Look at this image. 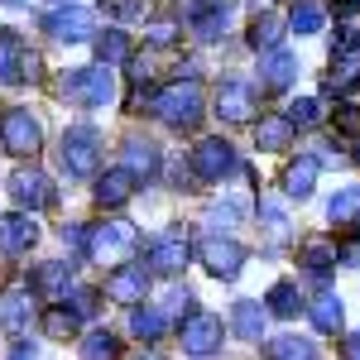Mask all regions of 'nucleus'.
I'll list each match as a JSON object with an SVG mask.
<instances>
[{"label": "nucleus", "mask_w": 360, "mask_h": 360, "mask_svg": "<svg viewBox=\"0 0 360 360\" xmlns=\"http://www.w3.org/2000/svg\"><path fill=\"white\" fill-rule=\"evenodd\" d=\"M298 77V58L288 53V49H269V53L259 58V82L264 86H288Z\"/></svg>", "instance_id": "23"}, {"label": "nucleus", "mask_w": 360, "mask_h": 360, "mask_svg": "<svg viewBox=\"0 0 360 360\" xmlns=\"http://www.w3.org/2000/svg\"><path fill=\"white\" fill-rule=\"evenodd\" d=\"M197 259H202L217 278H236V274H240V264H245V250L236 245L231 236H207V240L197 245Z\"/></svg>", "instance_id": "12"}, {"label": "nucleus", "mask_w": 360, "mask_h": 360, "mask_svg": "<svg viewBox=\"0 0 360 360\" xmlns=\"http://www.w3.org/2000/svg\"><path fill=\"white\" fill-rule=\"evenodd\" d=\"M139 360H164V356H154V351H149V356H139Z\"/></svg>", "instance_id": "52"}, {"label": "nucleus", "mask_w": 360, "mask_h": 360, "mask_svg": "<svg viewBox=\"0 0 360 360\" xmlns=\"http://www.w3.org/2000/svg\"><path fill=\"white\" fill-rule=\"evenodd\" d=\"M86 240H91V226H63V245L68 250H82L86 255Z\"/></svg>", "instance_id": "46"}, {"label": "nucleus", "mask_w": 360, "mask_h": 360, "mask_svg": "<svg viewBox=\"0 0 360 360\" xmlns=\"http://www.w3.org/2000/svg\"><path fill=\"white\" fill-rule=\"evenodd\" d=\"M29 317H34V288H10V293H0V327L5 332H25L29 327Z\"/></svg>", "instance_id": "20"}, {"label": "nucleus", "mask_w": 360, "mask_h": 360, "mask_svg": "<svg viewBox=\"0 0 360 360\" xmlns=\"http://www.w3.org/2000/svg\"><path fill=\"white\" fill-rule=\"evenodd\" d=\"M139 250V231L135 221H101V226H91V240H86V255L96 259V264H125L130 255Z\"/></svg>", "instance_id": "2"}, {"label": "nucleus", "mask_w": 360, "mask_h": 360, "mask_svg": "<svg viewBox=\"0 0 360 360\" xmlns=\"http://www.w3.org/2000/svg\"><path fill=\"white\" fill-rule=\"evenodd\" d=\"M259 226H264V236H269L274 245L288 240L293 221H288V212H283V202H278V197H259Z\"/></svg>", "instance_id": "27"}, {"label": "nucleus", "mask_w": 360, "mask_h": 360, "mask_svg": "<svg viewBox=\"0 0 360 360\" xmlns=\"http://www.w3.org/2000/svg\"><path fill=\"white\" fill-rule=\"evenodd\" d=\"M149 111L159 115L168 130H193L197 120H202V91H197V82L178 77V82H168V86H159V91H154Z\"/></svg>", "instance_id": "1"}, {"label": "nucleus", "mask_w": 360, "mask_h": 360, "mask_svg": "<svg viewBox=\"0 0 360 360\" xmlns=\"http://www.w3.org/2000/svg\"><path fill=\"white\" fill-rule=\"evenodd\" d=\"M360 217V188H336L327 202V221L332 226H356Z\"/></svg>", "instance_id": "30"}, {"label": "nucleus", "mask_w": 360, "mask_h": 360, "mask_svg": "<svg viewBox=\"0 0 360 360\" xmlns=\"http://www.w3.org/2000/svg\"><path fill=\"white\" fill-rule=\"evenodd\" d=\"M25 77H29V82L39 77V53H25Z\"/></svg>", "instance_id": "51"}, {"label": "nucleus", "mask_w": 360, "mask_h": 360, "mask_svg": "<svg viewBox=\"0 0 360 360\" xmlns=\"http://www.w3.org/2000/svg\"><path fill=\"white\" fill-rule=\"evenodd\" d=\"M10 197L25 207V212H44V207H53V183H49V173H39V168H20L15 178H10Z\"/></svg>", "instance_id": "13"}, {"label": "nucleus", "mask_w": 360, "mask_h": 360, "mask_svg": "<svg viewBox=\"0 0 360 360\" xmlns=\"http://www.w3.org/2000/svg\"><path fill=\"white\" fill-rule=\"evenodd\" d=\"M144 39H149L154 49H168V44L178 39V25H173V20H154V25L144 29Z\"/></svg>", "instance_id": "43"}, {"label": "nucleus", "mask_w": 360, "mask_h": 360, "mask_svg": "<svg viewBox=\"0 0 360 360\" xmlns=\"http://www.w3.org/2000/svg\"><path fill=\"white\" fill-rule=\"evenodd\" d=\"M77 327H82V317L63 303V298H58V303L44 312V332L53 336V341H72V336H77Z\"/></svg>", "instance_id": "29"}, {"label": "nucleus", "mask_w": 360, "mask_h": 360, "mask_svg": "<svg viewBox=\"0 0 360 360\" xmlns=\"http://www.w3.org/2000/svg\"><path fill=\"white\" fill-rule=\"evenodd\" d=\"M125 168L135 173L139 183H154V178H159V168H164V154H159V144H154V139L130 135V139H125Z\"/></svg>", "instance_id": "16"}, {"label": "nucleus", "mask_w": 360, "mask_h": 360, "mask_svg": "<svg viewBox=\"0 0 360 360\" xmlns=\"http://www.w3.org/2000/svg\"><path fill=\"white\" fill-rule=\"evenodd\" d=\"M293 120L288 115H264L259 125H255V149H264V154H283L288 144H293Z\"/></svg>", "instance_id": "21"}, {"label": "nucleus", "mask_w": 360, "mask_h": 360, "mask_svg": "<svg viewBox=\"0 0 360 360\" xmlns=\"http://www.w3.org/2000/svg\"><path fill=\"white\" fill-rule=\"evenodd\" d=\"M245 217V207H236V202H217V207H207V226H212V236H226V231H236Z\"/></svg>", "instance_id": "37"}, {"label": "nucleus", "mask_w": 360, "mask_h": 360, "mask_svg": "<svg viewBox=\"0 0 360 360\" xmlns=\"http://www.w3.org/2000/svg\"><path fill=\"white\" fill-rule=\"evenodd\" d=\"M10 360H34V341H20V346L10 351Z\"/></svg>", "instance_id": "50"}, {"label": "nucleus", "mask_w": 360, "mask_h": 360, "mask_svg": "<svg viewBox=\"0 0 360 360\" xmlns=\"http://www.w3.org/2000/svg\"><path fill=\"white\" fill-rule=\"evenodd\" d=\"M356 86H360V63H356V58H332L327 91H356Z\"/></svg>", "instance_id": "36"}, {"label": "nucleus", "mask_w": 360, "mask_h": 360, "mask_svg": "<svg viewBox=\"0 0 360 360\" xmlns=\"http://www.w3.org/2000/svg\"><path fill=\"white\" fill-rule=\"evenodd\" d=\"M135 173L130 168H106V173H96V188H91V197L101 202V207H125L130 202V193H135Z\"/></svg>", "instance_id": "17"}, {"label": "nucleus", "mask_w": 360, "mask_h": 360, "mask_svg": "<svg viewBox=\"0 0 360 360\" xmlns=\"http://www.w3.org/2000/svg\"><path fill=\"white\" fill-rule=\"evenodd\" d=\"M317 159H312V154H303V159H293V164L283 168V193L288 197H298V202H303V197H312V183H317Z\"/></svg>", "instance_id": "24"}, {"label": "nucleus", "mask_w": 360, "mask_h": 360, "mask_svg": "<svg viewBox=\"0 0 360 360\" xmlns=\"http://www.w3.org/2000/svg\"><path fill=\"white\" fill-rule=\"evenodd\" d=\"M115 356H120V341L111 332H91L82 341V360H115Z\"/></svg>", "instance_id": "39"}, {"label": "nucleus", "mask_w": 360, "mask_h": 360, "mask_svg": "<svg viewBox=\"0 0 360 360\" xmlns=\"http://www.w3.org/2000/svg\"><path fill=\"white\" fill-rule=\"evenodd\" d=\"M193 259V240H188V231H164L154 245H149V255H144V264H149V274H164V278H173V274H183V264Z\"/></svg>", "instance_id": "7"}, {"label": "nucleus", "mask_w": 360, "mask_h": 360, "mask_svg": "<svg viewBox=\"0 0 360 360\" xmlns=\"http://www.w3.org/2000/svg\"><path fill=\"white\" fill-rule=\"evenodd\" d=\"M58 159H63L68 178H96V168H101V135H96V125H72L63 135Z\"/></svg>", "instance_id": "3"}, {"label": "nucleus", "mask_w": 360, "mask_h": 360, "mask_svg": "<svg viewBox=\"0 0 360 360\" xmlns=\"http://www.w3.org/2000/svg\"><path fill=\"white\" fill-rule=\"evenodd\" d=\"M341 356H346V360H360V332H351L346 341H341Z\"/></svg>", "instance_id": "48"}, {"label": "nucleus", "mask_w": 360, "mask_h": 360, "mask_svg": "<svg viewBox=\"0 0 360 360\" xmlns=\"http://www.w3.org/2000/svg\"><path fill=\"white\" fill-rule=\"evenodd\" d=\"M63 303L72 307L77 317H91V312H96V293H91V288H68V293H63Z\"/></svg>", "instance_id": "41"}, {"label": "nucleus", "mask_w": 360, "mask_h": 360, "mask_svg": "<svg viewBox=\"0 0 360 360\" xmlns=\"http://www.w3.org/2000/svg\"><path fill=\"white\" fill-rule=\"evenodd\" d=\"M0 149L5 154H20V159H34L44 149V125L25 106H10V111L0 115Z\"/></svg>", "instance_id": "5"}, {"label": "nucleus", "mask_w": 360, "mask_h": 360, "mask_svg": "<svg viewBox=\"0 0 360 360\" xmlns=\"http://www.w3.org/2000/svg\"><path fill=\"white\" fill-rule=\"evenodd\" d=\"M264 356L269 360H317V346L303 341V336H274V341L264 346Z\"/></svg>", "instance_id": "31"}, {"label": "nucleus", "mask_w": 360, "mask_h": 360, "mask_svg": "<svg viewBox=\"0 0 360 360\" xmlns=\"http://www.w3.org/2000/svg\"><path fill=\"white\" fill-rule=\"evenodd\" d=\"M217 115L231 120V125H245L250 115H255V86L250 82H221V91H217Z\"/></svg>", "instance_id": "15"}, {"label": "nucleus", "mask_w": 360, "mask_h": 360, "mask_svg": "<svg viewBox=\"0 0 360 360\" xmlns=\"http://www.w3.org/2000/svg\"><path fill=\"white\" fill-rule=\"evenodd\" d=\"M58 91L68 96V101H82V106H111L115 101V77H111V68L101 63V68H72L63 82H58Z\"/></svg>", "instance_id": "4"}, {"label": "nucleus", "mask_w": 360, "mask_h": 360, "mask_svg": "<svg viewBox=\"0 0 360 360\" xmlns=\"http://www.w3.org/2000/svg\"><path fill=\"white\" fill-rule=\"evenodd\" d=\"M130 332L139 336V341H159L164 336V312L159 307H130Z\"/></svg>", "instance_id": "34"}, {"label": "nucleus", "mask_w": 360, "mask_h": 360, "mask_svg": "<svg viewBox=\"0 0 360 360\" xmlns=\"http://www.w3.org/2000/svg\"><path fill=\"white\" fill-rule=\"evenodd\" d=\"M168 307H173V312H183V317H188V312H197L188 288H173V293H168Z\"/></svg>", "instance_id": "47"}, {"label": "nucleus", "mask_w": 360, "mask_h": 360, "mask_svg": "<svg viewBox=\"0 0 360 360\" xmlns=\"http://www.w3.org/2000/svg\"><path fill=\"white\" fill-rule=\"evenodd\" d=\"M183 25L193 29L202 44H217L231 25V5L226 0H188L183 5Z\"/></svg>", "instance_id": "9"}, {"label": "nucleus", "mask_w": 360, "mask_h": 360, "mask_svg": "<svg viewBox=\"0 0 360 360\" xmlns=\"http://www.w3.org/2000/svg\"><path fill=\"white\" fill-rule=\"evenodd\" d=\"M39 240V226H34V212H10V217H0V250L5 255H25L29 245Z\"/></svg>", "instance_id": "14"}, {"label": "nucleus", "mask_w": 360, "mask_h": 360, "mask_svg": "<svg viewBox=\"0 0 360 360\" xmlns=\"http://www.w3.org/2000/svg\"><path fill=\"white\" fill-rule=\"evenodd\" d=\"M332 58H360V34H356L351 25L336 29V39H332Z\"/></svg>", "instance_id": "40"}, {"label": "nucleus", "mask_w": 360, "mask_h": 360, "mask_svg": "<svg viewBox=\"0 0 360 360\" xmlns=\"http://www.w3.org/2000/svg\"><path fill=\"white\" fill-rule=\"evenodd\" d=\"M283 115H288L298 130H312V125L322 120V101H317V96H298V101H288V111H283Z\"/></svg>", "instance_id": "38"}, {"label": "nucleus", "mask_w": 360, "mask_h": 360, "mask_svg": "<svg viewBox=\"0 0 360 360\" xmlns=\"http://www.w3.org/2000/svg\"><path fill=\"white\" fill-rule=\"evenodd\" d=\"M307 317H312V327H317V332H327V336L341 332V298L322 288V293L307 303Z\"/></svg>", "instance_id": "26"}, {"label": "nucleus", "mask_w": 360, "mask_h": 360, "mask_svg": "<svg viewBox=\"0 0 360 360\" xmlns=\"http://www.w3.org/2000/svg\"><path fill=\"white\" fill-rule=\"evenodd\" d=\"M332 125L341 135H356L360 139V106H336L332 111Z\"/></svg>", "instance_id": "42"}, {"label": "nucleus", "mask_w": 360, "mask_h": 360, "mask_svg": "<svg viewBox=\"0 0 360 360\" xmlns=\"http://www.w3.org/2000/svg\"><path fill=\"white\" fill-rule=\"evenodd\" d=\"M264 317H269V312L255 303V298H240L236 312H231V327H236L240 341H259V336H264Z\"/></svg>", "instance_id": "25"}, {"label": "nucleus", "mask_w": 360, "mask_h": 360, "mask_svg": "<svg viewBox=\"0 0 360 360\" xmlns=\"http://www.w3.org/2000/svg\"><path fill=\"white\" fill-rule=\"evenodd\" d=\"M336 259H341V264H360V231H351V236L336 240Z\"/></svg>", "instance_id": "44"}, {"label": "nucleus", "mask_w": 360, "mask_h": 360, "mask_svg": "<svg viewBox=\"0 0 360 360\" xmlns=\"http://www.w3.org/2000/svg\"><path fill=\"white\" fill-rule=\"evenodd\" d=\"M25 39L15 29H0V86H20L25 82Z\"/></svg>", "instance_id": "18"}, {"label": "nucleus", "mask_w": 360, "mask_h": 360, "mask_svg": "<svg viewBox=\"0 0 360 360\" xmlns=\"http://www.w3.org/2000/svg\"><path fill=\"white\" fill-rule=\"evenodd\" d=\"M106 10H111L115 20H139L144 15V0H101Z\"/></svg>", "instance_id": "45"}, {"label": "nucleus", "mask_w": 360, "mask_h": 360, "mask_svg": "<svg viewBox=\"0 0 360 360\" xmlns=\"http://www.w3.org/2000/svg\"><path fill=\"white\" fill-rule=\"evenodd\" d=\"M193 173L202 183H221L236 173V149L226 144V139H197L193 149Z\"/></svg>", "instance_id": "10"}, {"label": "nucleus", "mask_w": 360, "mask_h": 360, "mask_svg": "<svg viewBox=\"0 0 360 360\" xmlns=\"http://www.w3.org/2000/svg\"><path fill=\"white\" fill-rule=\"evenodd\" d=\"M332 10L341 20H351V15H360V0H332Z\"/></svg>", "instance_id": "49"}, {"label": "nucleus", "mask_w": 360, "mask_h": 360, "mask_svg": "<svg viewBox=\"0 0 360 360\" xmlns=\"http://www.w3.org/2000/svg\"><path fill=\"white\" fill-rule=\"evenodd\" d=\"M44 34H53L58 44H86L96 39V15L86 5H58L44 15Z\"/></svg>", "instance_id": "6"}, {"label": "nucleus", "mask_w": 360, "mask_h": 360, "mask_svg": "<svg viewBox=\"0 0 360 360\" xmlns=\"http://www.w3.org/2000/svg\"><path fill=\"white\" fill-rule=\"evenodd\" d=\"M144 293H149V269L144 264H115L106 274V298L111 303L135 307V303H144Z\"/></svg>", "instance_id": "11"}, {"label": "nucleus", "mask_w": 360, "mask_h": 360, "mask_svg": "<svg viewBox=\"0 0 360 360\" xmlns=\"http://www.w3.org/2000/svg\"><path fill=\"white\" fill-rule=\"evenodd\" d=\"M183 351L193 360H207L221 351V317L217 312H188L183 317Z\"/></svg>", "instance_id": "8"}, {"label": "nucleus", "mask_w": 360, "mask_h": 360, "mask_svg": "<svg viewBox=\"0 0 360 360\" xmlns=\"http://www.w3.org/2000/svg\"><path fill=\"white\" fill-rule=\"evenodd\" d=\"M283 29H288V20H278V15H259V20L250 25V49H255V53L278 49V44H283Z\"/></svg>", "instance_id": "28"}, {"label": "nucleus", "mask_w": 360, "mask_h": 360, "mask_svg": "<svg viewBox=\"0 0 360 360\" xmlns=\"http://www.w3.org/2000/svg\"><path fill=\"white\" fill-rule=\"evenodd\" d=\"M39 298H49V303H58L68 288H72V264H63V259H49V264H39L34 269V283H29Z\"/></svg>", "instance_id": "19"}, {"label": "nucleus", "mask_w": 360, "mask_h": 360, "mask_svg": "<svg viewBox=\"0 0 360 360\" xmlns=\"http://www.w3.org/2000/svg\"><path fill=\"white\" fill-rule=\"evenodd\" d=\"M96 58H101L106 68H120V63H130V39H125L120 29H106V34H96Z\"/></svg>", "instance_id": "33"}, {"label": "nucleus", "mask_w": 360, "mask_h": 360, "mask_svg": "<svg viewBox=\"0 0 360 360\" xmlns=\"http://www.w3.org/2000/svg\"><path fill=\"white\" fill-rule=\"evenodd\" d=\"M322 5L317 0H293V10H288V29L293 34H322Z\"/></svg>", "instance_id": "32"}, {"label": "nucleus", "mask_w": 360, "mask_h": 360, "mask_svg": "<svg viewBox=\"0 0 360 360\" xmlns=\"http://www.w3.org/2000/svg\"><path fill=\"white\" fill-rule=\"evenodd\" d=\"M5 5H29V0H5Z\"/></svg>", "instance_id": "53"}, {"label": "nucleus", "mask_w": 360, "mask_h": 360, "mask_svg": "<svg viewBox=\"0 0 360 360\" xmlns=\"http://www.w3.org/2000/svg\"><path fill=\"white\" fill-rule=\"evenodd\" d=\"M269 312L274 317H298V307H303V298H298V283H288V278H278L274 288H269Z\"/></svg>", "instance_id": "35"}, {"label": "nucleus", "mask_w": 360, "mask_h": 360, "mask_svg": "<svg viewBox=\"0 0 360 360\" xmlns=\"http://www.w3.org/2000/svg\"><path fill=\"white\" fill-rule=\"evenodd\" d=\"M298 264H303V274L312 278V283H327L336 269V245H327V240H307L303 255H298Z\"/></svg>", "instance_id": "22"}]
</instances>
